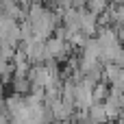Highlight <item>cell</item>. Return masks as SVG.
Here are the masks:
<instances>
[{"label":"cell","mask_w":124,"mask_h":124,"mask_svg":"<svg viewBox=\"0 0 124 124\" xmlns=\"http://www.w3.org/2000/svg\"><path fill=\"white\" fill-rule=\"evenodd\" d=\"M98 28H100V17L94 11H89L87 7L81 9V31L87 37H94V35H98Z\"/></svg>","instance_id":"obj_1"},{"label":"cell","mask_w":124,"mask_h":124,"mask_svg":"<svg viewBox=\"0 0 124 124\" xmlns=\"http://www.w3.org/2000/svg\"><path fill=\"white\" fill-rule=\"evenodd\" d=\"M96 102L94 98V87H89L87 83L78 81L76 83V109H89Z\"/></svg>","instance_id":"obj_2"},{"label":"cell","mask_w":124,"mask_h":124,"mask_svg":"<svg viewBox=\"0 0 124 124\" xmlns=\"http://www.w3.org/2000/svg\"><path fill=\"white\" fill-rule=\"evenodd\" d=\"M11 89L20 96H28L31 89H33V83H31L28 76H13L11 78Z\"/></svg>","instance_id":"obj_3"},{"label":"cell","mask_w":124,"mask_h":124,"mask_svg":"<svg viewBox=\"0 0 124 124\" xmlns=\"http://www.w3.org/2000/svg\"><path fill=\"white\" fill-rule=\"evenodd\" d=\"M81 52H83L85 57H96V59H100V57H102V46H100L98 37H96V35H94V37H87V41H85V46L81 48Z\"/></svg>","instance_id":"obj_4"},{"label":"cell","mask_w":124,"mask_h":124,"mask_svg":"<svg viewBox=\"0 0 124 124\" xmlns=\"http://www.w3.org/2000/svg\"><path fill=\"white\" fill-rule=\"evenodd\" d=\"M89 118H94V120H98V122H102V124H109V122H111L105 102H94V105L89 107Z\"/></svg>","instance_id":"obj_5"},{"label":"cell","mask_w":124,"mask_h":124,"mask_svg":"<svg viewBox=\"0 0 124 124\" xmlns=\"http://www.w3.org/2000/svg\"><path fill=\"white\" fill-rule=\"evenodd\" d=\"M109 92H111V85H109L107 81H100V83L94 87V98H96V102H105V100L109 98Z\"/></svg>","instance_id":"obj_6"},{"label":"cell","mask_w":124,"mask_h":124,"mask_svg":"<svg viewBox=\"0 0 124 124\" xmlns=\"http://www.w3.org/2000/svg\"><path fill=\"white\" fill-rule=\"evenodd\" d=\"M109 4H111V0H89V2H87V9L94 11L96 15H102V13L109 9Z\"/></svg>","instance_id":"obj_7"},{"label":"cell","mask_w":124,"mask_h":124,"mask_svg":"<svg viewBox=\"0 0 124 124\" xmlns=\"http://www.w3.org/2000/svg\"><path fill=\"white\" fill-rule=\"evenodd\" d=\"M109 13H111V17H113V24H124V4L111 2V4H109Z\"/></svg>","instance_id":"obj_8"},{"label":"cell","mask_w":124,"mask_h":124,"mask_svg":"<svg viewBox=\"0 0 124 124\" xmlns=\"http://www.w3.org/2000/svg\"><path fill=\"white\" fill-rule=\"evenodd\" d=\"M83 124H102V122H98V120H94V118H87Z\"/></svg>","instance_id":"obj_9"},{"label":"cell","mask_w":124,"mask_h":124,"mask_svg":"<svg viewBox=\"0 0 124 124\" xmlns=\"http://www.w3.org/2000/svg\"><path fill=\"white\" fill-rule=\"evenodd\" d=\"M65 124H83V122H78L76 118H70V120H68V122H65Z\"/></svg>","instance_id":"obj_10"}]
</instances>
